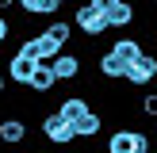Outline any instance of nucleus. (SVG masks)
Here are the masks:
<instances>
[{
	"mask_svg": "<svg viewBox=\"0 0 157 153\" xmlns=\"http://www.w3.org/2000/svg\"><path fill=\"white\" fill-rule=\"evenodd\" d=\"M150 149H153V134L130 130V126L111 130V138H107V145H104V153H150Z\"/></svg>",
	"mask_w": 157,
	"mask_h": 153,
	"instance_id": "obj_1",
	"label": "nucleus"
},
{
	"mask_svg": "<svg viewBox=\"0 0 157 153\" xmlns=\"http://www.w3.org/2000/svg\"><path fill=\"white\" fill-rule=\"evenodd\" d=\"M38 126H42V138H46L50 145H69V142H77V138H73V122H69L58 107H54V111H46Z\"/></svg>",
	"mask_w": 157,
	"mask_h": 153,
	"instance_id": "obj_2",
	"label": "nucleus"
},
{
	"mask_svg": "<svg viewBox=\"0 0 157 153\" xmlns=\"http://www.w3.org/2000/svg\"><path fill=\"white\" fill-rule=\"evenodd\" d=\"M73 27L81 31L84 38H100V35L107 31V19H104L92 4H77V12H73Z\"/></svg>",
	"mask_w": 157,
	"mask_h": 153,
	"instance_id": "obj_3",
	"label": "nucleus"
},
{
	"mask_svg": "<svg viewBox=\"0 0 157 153\" xmlns=\"http://www.w3.org/2000/svg\"><path fill=\"white\" fill-rule=\"evenodd\" d=\"M153 76H157V54H142L138 61L127 65L123 84H130V88H146V84H153Z\"/></svg>",
	"mask_w": 157,
	"mask_h": 153,
	"instance_id": "obj_4",
	"label": "nucleus"
},
{
	"mask_svg": "<svg viewBox=\"0 0 157 153\" xmlns=\"http://www.w3.org/2000/svg\"><path fill=\"white\" fill-rule=\"evenodd\" d=\"M19 54H27V58H35V61H54L61 54V46L54 42L50 35H31V38H23Z\"/></svg>",
	"mask_w": 157,
	"mask_h": 153,
	"instance_id": "obj_5",
	"label": "nucleus"
},
{
	"mask_svg": "<svg viewBox=\"0 0 157 153\" xmlns=\"http://www.w3.org/2000/svg\"><path fill=\"white\" fill-rule=\"evenodd\" d=\"M35 65H38L35 58H27V54H19V50H15L12 58H8V65H4V76H8L12 84H23V88H27V84H31V76H35Z\"/></svg>",
	"mask_w": 157,
	"mask_h": 153,
	"instance_id": "obj_6",
	"label": "nucleus"
},
{
	"mask_svg": "<svg viewBox=\"0 0 157 153\" xmlns=\"http://www.w3.org/2000/svg\"><path fill=\"white\" fill-rule=\"evenodd\" d=\"M100 130H104V115H96L92 107H88V111H81V115L73 119V138H77V142H84V138H96Z\"/></svg>",
	"mask_w": 157,
	"mask_h": 153,
	"instance_id": "obj_7",
	"label": "nucleus"
},
{
	"mask_svg": "<svg viewBox=\"0 0 157 153\" xmlns=\"http://www.w3.org/2000/svg\"><path fill=\"white\" fill-rule=\"evenodd\" d=\"M0 142H4V145H23V142H27V122H23L19 115L0 119Z\"/></svg>",
	"mask_w": 157,
	"mask_h": 153,
	"instance_id": "obj_8",
	"label": "nucleus"
},
{
	"mask_svg": "<svg viewBox=\"0 0 157 153\" xmlns=\"http://www.w3.org/2000/svg\"><path fill=\"white\" fill-rule=\"evenodd\" d=\"M58 84H61V80H58V73L50 69V61H38V65H35V76H31L27 88H31V92H38V96H46V92H54Z\"/></svg>",
	"mask_w": 157,
	"mask_h": 153,
	"instance_id": "obj_9",
	"label": "nucleus"
},
{
	"mask_svg": "<svg viewBox=\"0 0 157 153\" xmlns=\"http://www.w3.org/2000/svg\"><path fill=\"white\" fill-rule=\"evenodd\" d=\"M50 69L58 73V80H77V76H81V69H84V61L77 58V54H65V50H61L58 58L50 61Z\"/></svg>",
	"mask_w": 157,
	"mask_h": 153,
	"instance_id": "obj_10",
	"label": "nucleus"
},
{
	"mask_svg": "<svg viewBox=\"0 0 157 153\" xmlns=\"http://www.w3.org/2000/svg\"><path fill=\"white\" fill-rule=\"evenodd\" d=\"M104 19H107V31H111V27H115V31H119V27H130V23L138 19V8L130 4V0H119V4H115Z\"/></svg>",
	"mask_w": 157,
	"mask_h": 153,
	"instance_id": "obj_11",
	"label": "nucleus"
},
{
	"mask_svg": "<svg viewBox=\"0 0 157 153\" xmlns=\"http://www.w3.org/2000/svg\"><path fill=\"white\" fill-rule=\"evenodd\" d=\"M15 8H23V15H31V19H50V15H58V0H15Z\"/></svg>",
	"mask_w": 157,
	"mask_h": 153,
	"instance_id": "obj_12",
	"label": "nucleus"
},
{
	"mask_svg": "<svg viewBox=\"0 0 157 153\" xmlns=\"http://www.w3.org/2000/svg\"><path fill=\"white\" fill-rule=\"evenodd\" d=\"M96 69H100V76H104V80H123V76H127V61H123V58H115L111 50H107V54H100Z\"/></svg>",
	"mask_w": 157,
	"mask_h": 153,
	"instance_id": "obj_13",
	"label": "nucleus"
},
{
	"mask_svg": "<svg viewBox=\"0 0 157 153\" xmlns=\"http://www.w3.org/2000/svg\"><path fill=\"white\" fill-rule=\"evenodd\" d=\"M111 54H115V58H123V61L130 65V61H138V58L146 54V46L138 42V38H115V42H111Z\"/></svg>",
	"mask_w": 157,
	"mask_h": 153,
	"instance_id": "obj_14",
	"label": "nucleus"
},
{
	"mask_svg": "<svg viewBox=\"0 0 157 153\" xmlns=\"http://www.w3.org/2000/svg\"><path fill=\"white\" fill-rule=\"evenodd\" d=\"M42 35H50L58 46H69V38H73V23H65V19H58V15H50V23H46Z\"/></svg>",
	"mask_w": 157,
	"mask_h": 153,
	"instance_id": "obj_15",
	"label": "nucleus"
},
{
	"mask_svg": "<svg viewBox=\"0 0 157 153\" xmlns=\"http://www.w3.org/2000/svg\"><path fill=\"white\" fill-rule=\"evenodd\" d=\"M58 111L65 115L69 122H73L77 115H81V111H88V99H84V96H65V99H61V103H58Z\"/></svg>",
	"mask_w": 157,
	"mask_h": 153,
	"instance_id": "obj_16",
	"label": "nucleus"
},
{
	"mask_svg": "<svg viewBox=\"0 0 157 153\" xmlns=\"http://www.w3.org/2000/svg\"><path fill=\"white\" fill-rule=\"evenodd\" d=\"M142 115L146 119H157V92H146L142 96Z\"/></svg>",
	"mask_w": 157,
	"mask_h": 153,
	"instance_id": "obj_17",
	"label": "nucleus"
},
{
	"mask_svg": "<svg viewBox=\"0 0 157 153\" xmlns=\"http://www.w3.org/2000/svg\"><path fill=\"white\" fill-rule=\"evenodd\" d=\"M8 38H12V23H8V15L0 12V46H4Z\"/></svg>",
	"mask_w": 157,
	"mask_h": 153,
	"instance_id": "obj_18",
	"label": "nucleus"
},
{
	"mask_svg": "<svg viewBox=\"0 0 157 153\" xmlns=\"http://www.w3.org/2000/svg\"><path fill=\"white\" fill-rule=\"evenodd\" d=\"M88 4H92V8H96V12H100V15H107V12H111V8H115V4H119V0H88Z\"/></svg>",
	"mask_w": 157,
	"mask_h": 153,
	"instance_id": "obj_19",
	"label": "nucleus"
},
{
	"mask_svg": "<svg viewBox=\"0 0 157 153\" xmlns=\"http://www.w3.org/2000/svg\"><path fill=\"white\" fill-rule=\"evenodd\" d=\"M8 92V76H4V69H0V96Z\"/></svg>",
	"mask_w": 157,
	"mask_h": 153,
	"instance_id": "obj_20",
	"label": "nucleus"
},
{
	"mask_svg": "<svg viewBox=\"0 0 157 153\" xmlns=\"http://www.w3.org/2000/svg\"><path fill=\"white\" fill-rule=\"evenodd\" d=\"M8 8H15V0H0V12H8Z\"/></svg>",
	"mask_w": 157,
	"mask_h": 153,
	"instance_id": "obj_21",
	"label": "nucleus"
},
{
	"mask_svg": "<svg viewBox=\"0 0 157 153\" xmlns=\"http://www.w3.org/2000/svg\"><path fill=\"white\" fill-rule=\"evenodd\" d=\"M84 153H104V149H84Z\"/></svg>",
	"mask_w": 157,
	"mask_h": 153,
	"instance_id": "obj_22",
	"label": "nucleus"
},
{
	"mask_svg": "<svg viewBox=\"0 0 157 153\" xmlns=\"http://www.w3.org/2000/svg\"><path fill=\"white\" fill-rule=\"evenodd\" d=\"M58 4H73V0H58Z\"/></svg>",
	"mask_w": 157,
	"mask_h": 153,
	"instance_id": "obj_23",
	"label": "nucleus"
}]
</instances>
